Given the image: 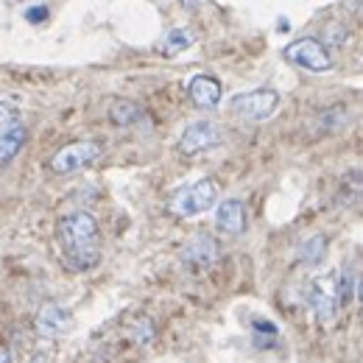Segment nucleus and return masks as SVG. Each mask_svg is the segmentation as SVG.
Here are the masks:
<instances>
[{"label":"nucleus","instance_id":"1","mask_svg":"<svg viewBox=\"0 0 363 363\" xmlns=\"http://www.w3.org/2000/svg\"><path fill=\"white\" fill-rule=\"evenodd\" d=\"M59 235V246H62V257L67 263V269L73 272H90L101 260V232L98 221L90 213L79 210L70 213L59 221L56 227Z\"/></svg>","mask_w":363,"mask_h":363},{"label":"nucleus","instance_id":"2","mask_svg":"<svg viewBox=\"0 0 363 363\" xmlns=\"http://www.w3.org/2000/svg\"><path fill=\"white\" fill-rule=\"evenodd\" d=\"M218 193H221L218 182L210 179V177H204V179L193 182V184H187V187H182L179 193L174 196V201H171V213H177L179 218L201 216V213H207V210H213V207H216Z\"/></svg>","mask_w":363,"mask_h":363},{"label":"nucleus","instance_id":"3","mask_svg":"<svg viewBox=\"0 0 363 363\" xmlns=\"http://www.w3.org/2000/svg\"><path fill=\"white\" fill-rule=\"evenodd\" d=\"M282 56L296 65V67H305L311 73H327L333 67V56H330V48L324 45L316 37H302V40H294L291 45L282 48Z\"/></svg>","mask_w":363,"mask_h":363},{"label":"nucleus","instance_id":"4","mask_svg":"<svg viewBox=\"0 0 363 363\" xmlns=\"http://www.w3.org/2000/svg\"><path fill=\"white\" fill-rule=\"evenodd\" d=\"M104 154V145L95 143V140H82V143H70L65 148H59L53 157H50V171L59 174V177H67V174H76L82 168L92 165L98 157Z\"/></svg>","mask_w":363,"mask_h":363},{"label":"nucleus","instance_id":"5","mask_svg":"<svg viewBox=\"0 0 363 363\" xmlns=\"http://www.w3.org/2000/svg\"><path fill=\"white\" fill-rule=\"evenodd\" d=\"M224 143V132L218 123L213 121H196L190 123L179 137V151L184 157H196V154H204V151H213L216 145Z\"/></svg>","mask_w":363,"mask_h":363},{"label":"nucleus","instance_id":"6","mask_svg":"<svg viewBox=\"0 0 363 363\" xmlns=\"http://www.w3.org/2000/svg\"><path fill=\"white\" fill-rule=\"evenodd\" d=\"M277 106H279V92L269 90V87L232 98V112H238L246 121H266L277 112Z\"/></svg>","mask_w":363,"mask_h":363},{"label":"nucleus","instance_id":"7","mask_svg":"<svg viewBox=\"0 0 363 363\" xmlns=\"http://www.w3.org/2000/svg\"><path fill=\"white\" fill-rule=\"evenodd\" d=\"M0 118H3V123H0V162L9 165V162L20 154V148L26 145L28 132H26L20 115L9 106V101H3V106H0Z\"/></svg>","mask_w":363,"mask_h":363},{"label":"nucleus","instance_id":"8","mask_svg":"<svg viewBox=\"0 0 363 363\" xmlns=\"http://www.w3.org/2000/svg\"><path fill=\"white\" fill-rule=\"evenodd\" d=\"M218 255H221V249H218L216 238H210V235L190 238L179 252L184 269H190V272H207V269H213L218 263Z\"/></svg>","mask_w":363,"mask_h":363},{"label":"nucleus","instance_id":"9","mask_svg":"<svg viewBox=\"0 0 363 363\" xmlns=\"http://www.w3.org/2000/svg\"><path fill=\"white\" fill-rule=\"evenodd\" d=\"M311 305H313L318 324H330L335 318V311L341 308V302H338V277H321L313 282Z\"/></svg>","mask_w":363,"mask_h":363},{"label":"nucleus","instance_id":"10","mask_svg":"<svg viewBox=\"0 0 363 363\" xmlns=\"http://www.w3.org/2000/svg\"><path fill=\"white\" fill-rule=\"evenodd\" d=\"M70 327H73V313L67 308H62L56 302H48V305L40 308V313H37V333L43 338H59V335L70 333Z\"/></svg>","mask_w":363,"mask_h":363},{"label":"nucleus","instance_id":"11","mask_svg":"<svg viewBox=\"0 0 363 363\" xmlns=\"http://www.w3.org/2000/svg\"><path fill=\"white\" fill-rule=\"evenodd\" d=\"M187 98L199 109H216L221 104V82L213 76H193L187 82Z\"/></svg>","mask_w":363,"mask_h":363},{"label":"nucleus","instance_id":"12","mask_svg":"<svg viewBox=\"0 0 363 363\" xmlns=\"http://www.w3.org/2000/svg\"><path fill=\"white\" fill-rule=\"evenodd\" d=\"M216 227L227 235H243L246 232V207L238 199H224L216 207Z\"/></svg>","mask_w":363,"mask_h":363},{"label":"nucleus","instance_id":"13","mask_svg":"<svg viewBox=\"0 0 363 363\" xmlns=\"http://www.w3.org/2000/svg\"><path fill=\"white\" fill-rule=\"evenodd\" d=\"M109 121H112L115 126L129 129V126H137V123H143V121H145V112H143V106H140V104L121 98V101H115V104L109 106Z\"/></svg>","mask_w":363,"mask_h":363},{"label":"nucleus","instance_id":"14","mask_svg":"<svg viewBox=\"0 0 363 363\" xmlns=\"http://www.w3.org/2000/svg\"><path fill=\"white\" fill-rule=\"evenodd\" d=\"M193 43H196V34H193L190 28H174V31H168V34L157 43V50H160L162 56H177L182 50L193 48Z\"/></svg>","mask_w":363,"mask_h":363},{"label":"nucleus","instance_id":"15","mask_svg":"<svg viewBox=\"0 0 363 363\" xmlns=\"http://www.w3.org/2000/svg\"><path fill=\"white\" fill-rule=\"evenodd\" d=\"M324 255H327V240H324V235H313V238L305 240L302 249H299V260H302L305 266H318V263L324 260Z\"/></svg>","mask_w":363,"mask_h":363},{"label":"nucleus","instance_id":"16","mask_svg":"<svg viewBox=\"0 0 363 363\" xmlns=\"http://www.w3.org/2000/svg\"><path fill=\"white\" fill-rule=\"evenodd\" d=\"M132 338H135L140 347H148L154 338H157V330H154V321L148 316H140L132 327Z\"/></svg>","mask_w":363,"mask_h":363},{"label":"nucleus","instance_id":"17","mask_svg":"<svg viewBox=\"0 0 363 363\" xmlns=\"http://www.w3.org/2000/svg\"><path fill=\"white\" fill-rule=\"evenodd\" d=\"M352 285H355V282H352V274L344 269L341 277H338V302H341V308L350 305V299H352Z\"/></svg>","mask_w":363,"mask_h":363},{"label":"nucleus","instance_id":"18","mask_svg":"<svg viewBox=\"0 0 363 363\" xmlns=\"http://www.w3.org/2000/svg\"><path fill=\"white\" fill-rule=\"evenodd\" d=\"M255 335L260 338V335H266V338H277V327H274L272 321H255Z\"/></svg>","mask_w":363,"mask_h":363},{"label":"nucleus","instance_id":"19","mask_svg":"<svg viewBox=\"0 0 363 363\" xmlns=\"http://www.w3.org/2000/svg\"><path fill=\"white\" fill-rule=\"evenodd\" d=\"M26 17H28L31 23H43V20H45V17H48L45 6H34V9H31V11L26 14Z\"/></svg>","mask_w":363,"mask_h":363},{"label":"nucleus","instance_id":"20","mask_svg":"<svg viewBox=\"0 0 363 363\" xmlns=\"http://www.w3.org/2000/svg\"><path fill=\"white\" fill-rule=\"evenodd\" d=\"M327 37H330V40H333L335 45H344V40H347V31H344V28H338V26H333Z\"/></svg>","mask_w":363,"mask_h":363},{"label":"nucleus","instance_id":"21","mask_svg":"<svg viewBox=\"0 0 363 363\" xmlns=\"http://www.w3.org/2000/svg\"><path fill=\"white\" fill-rule=\"evenodd\" d=\"M347 179L352 182V184H358V187H363V171H352Z\"/></svg>","mask_w":363,"mask_h":363},{"label":"nucleus","instance_id":"22","mask_svg":"<svg viewBox=\"0 0 363 363\" xmlns=\"http://www.w3.org/2000/svg\"><path fill=\"white\" fill-rule=\"evenodd\" d=\"M0 363H11V355H9V350H3V352H0Z\"/></svg>","mask_w":363,"mask_h":363},{"label":"nucleus","instance_id":"23","mask_svg":"<svg viewBox=\"0 0 363 363\" xmlns=\"http://www.w3.org/2000/svg\"><path fill=\"white\" fill-rule=\"evenodd\" d=\"M358 299H361V302H363V277H361V279H358Z\"/></svg>","mask_w":363,"mask_h":363},{"label":"nucleus","instance_id":"24","mask_svg":"<svg viewBox=\"0 0 363 363\" xmlns=\"http://www.w3.org/2000/svg\"><path fill=\"white\" fill-rule=\"evenodd\" d=\"M31 363H48V358H43V355H40V358H34Z\"/></svg>","mask_w":363,"mask_h":363}]
</instances>
